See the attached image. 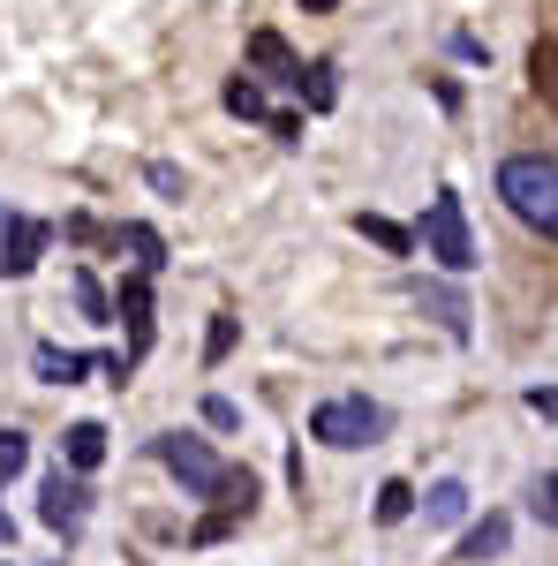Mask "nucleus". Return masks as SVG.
<instances>
[{
    "mask_svg": "<svg viewBox=\"0 0 558 566\" xmlns=\"http://www.w3.org/2000/svg\"><path fill=\"white\" fill-rule=\"evenodd\" d=\"M219 98H227V114H242V122H264V114H272V106H264V84H250V76H234Z\"/></svg>",
    "mask_w": 558,
    "mask_h": 566,
    "instance_id": "obj_16",
    "label": "nucleus"
},
{
    "mask_svg": "<svg viewBox=\"0 0 558 566\" xmlns=\"http://www.w3.org/2000/svg\"><path fill=\"white\" fill-rule=\"evenodd\" d=\"M423 258H438L445 272H468L475 264V242H468V212H461V197L453 189H438L423 212Z\"/></svg>",
    "mask_w": 558,
    "mask_h": 566,
    "instance_id": "obj_4",
    "label": "nucleus"
},
{
    "mask_svg": "<svg viewBox=\"0 0 558 566\" xmlns=\"http://www.w3.org/2000/svg\"><path fill=\"white\" fill-rule=\"evenodd\" d=\"M8 536H15V522H8V514H0V544H8Z\"/></svg>",
    "mask_w": 558,
    "mask_h": 566,
    "instance_id": "obj_29",
    "label": "nucleus"
},
{
    "mask_svg": "<svg viewBox=\"0 0 558 566\" xmlns=\"http://www.w3.org/2000/svg\"><path fill=\"white\" fill-rule=\"evenodd\" d=\"M76 310H84V317H106V295H98L91 272H76Z\"/></svg>",
    "mask_w": 558,
    "mask_h": 566,
    "instance_id": "obj_23",
    "label": "nucleus"
},
{
    "mask_svg": "<svg viewBox=\"0 0 558 566\" xmlns=\"http://www.w3.org/2000/svg\"><path fill=\"white\" fill-rule=\"evenodd\" d=\"M204 423H212V431H234V423H242V408H234L227 392H212V400H204Z\"/></svg>",
    "mask_w": 558,
    "mask_h": 566,
    "instance_id": "obj_22",
    "label": "nucleus"
},
{
    "mask_svg": "<svg viewBox=\"0 0 558 566\" xmlns=\"http://www.w3.org/2000/svg\"><path fill=\"white\" fill-rule=\"evenodd\" d=\"M528 69H536V91H544V98L558 106V39L536 45V61H528Z\"/></svg>",
    "mask_w": 558,
    "mask_h": 566,
    "instance_id": "obj_19",
    "label": "nucleus"
},
{
    "mask_svg": "<svg viewBox=\"0 0 558 566\" xmlns=\"http://www.w3.org/2000/svg\"><path fill=\"white\" fill-rule=\"evenodd\" d=\"M122 250H136V272H144V280L167 264V242H159V227H144V219H129V227H122Z\"/></svg>",
    "mask_w": 558,
    "mask_h": 566,
    "instance_id": "obj_14",
    "label": "nucleus"
},
{
    "mask_svg": "<svg viewBox=\"0 0 558 566\" xmlns=\"http://www.w3.org/2000/svg\"><path fill=\"white\" fill-rule=\"evenodd\" d=\"M151 189H159V197H181V167H167V159H151Z\"/></svg>",
    "mask_w": 558,
    "mask_h": 566,
    "instance_id": "obj_26",
    "label": "nucleus"
},
{
    "mask_svg": "<svg viewBox=\"0 0 558 566\" xmlns=\"http://www.w3.org/2000/svg\"><path fill=\"white\" fill-rule=\"evenodd\" d=\"M386 423L392 416L378 400H362V392H333V400L309 408V438H325V446H378Z\"/></svg>",
    "mask_w": 558,
    "mask_h": 566,
    "instance_id": "obj_3",
    "label": "nucleus"
},
{
    "mask_svg": "<svg viewBox=\"0 0 558 566\" xmlns=\"http://www.w3.org/2000/svg\"><path fill=\"white\" fill-rule=\"evenodd\" d=\"M0 566H8V559H0Z\"/></svg>",
    "mask_w": 558,
    "mask_h": 566,
    "instance_id": "obj_30",
    "label": "nucleus"
},
{
    "mask_svg": "<svg viewBox=\"0 0 558 566\" xmlns=\"http://www.w3.org/2000/svg\"><path fill=\"white\" fill-rule=\"evenodd\" d=\"M528 506H536V522H544V528H558V469L528 491Z\"/></svg>",
    "mask_w": 558,
    "mask_h": 566,
    "instance_id": "obj_21",
    "label": "nucleus"
},
{
    "mask_svg": "<svg viewBox=\"0 0 558 566\" xmlns=\"http://www.w3.org/2000/svg\"><path fill=\"white\" fill-rule=\"evenodd\" d=\"M250 61H257L264 76H280V84H302V61L287 53V39H280V31H257V39H250Z\"/></svg>",
    "mask_w": 558,
    "mask_h": 566,
    "instance_id": "obj_12",
    "label": "nucleus"
},
{
    "mask_svg": "<svg viewBox=\"0 0 558 566\" xmlns=\"http://www.w3.org/2000/svg\"><path fill=\"white\" fill-rule=\"evenodd\" d=\"M302 98H309V106H317V114H325V106H333V98H340V84H333V61H317V69H302Z\"/></svg>",
    "mask_w": 558,
    "mask_h": 566,
    "instance_id": "obj_17",
    "label": "nucleus"
},
{
    "mask_svg": "<svg viewBox=\"0 0 558 566\" xmlns=\"http://www.w3.org/2000/svg\"><path fill=\"white\" fill-rule=\"evenodd\" d=\"M84 514H91V491L76 476H61V469H53V476H45V491H39V522L53 528V536H76V528H84Z\"/></svg>",
    "mask_w": 558,
    "mask_h": 566,
    "instance_id": "obj_5",
    "label": "nucleus"
},
{
    "mask_svg": "<svg viewBox=\"0 0 558 566\" xmlns=\"http://www.w3.org/2000/svg\"><path fill=\"white\" fill-rule=\"evenodd\" d=\"M91 363H98V355H76V348H39V355H31V370H39L45 386H76Z\"/></svg>",
    "mask_w": 558,
    "mask_h": 566,
    "instance_id": "obj_13",
    "label": "nucleus"
},
{
    "mask_svg": "<svg viewBox=\"0 0 558 566\" xmlns=\"http://www.w3.org/2000/svg\"><path fill=\"white\" fill-rule=\"evenodd\" d=\"M106 317H129V355H122V370H129L136 355L151 348V280H144V272H136L129 287H122V303L106 310Z\"/></svg>",
    "mask_w": 558,
    "mask_h": 566,
    "instance_id": "obj_7",
    "label": "nucleus"
},
{
    "mask_svg": "<svg viewBox=\"0 0 558 566\" xmlns=\"http://www.w3.org/2000/svg\"><path fill=\"white\" fill-rule=\"evenodd\" d=\"M227 348H234V317H212V340H204V363H219Z\"/></svg>",
    "mask_w": 558,
    "mask_h": 566,
    "instance_id": "obj_24",
    "label": "nucleus"
},
{
    "mask_svg": "<svg viewBox=\"0 0 558 566\" xmlns=\"http://www.w3.org/2000/svg\"><path fill=\"white\" fill-rule=\"evenodd\" d=\"M264 122H272V136H280V144H302V122H295V114H264Z\"/></svg>",
    "mask_w": 558,
    "mask_h": 566,
    "instance_id": "obj_27",
    "label": "nucleus"
},
{
    "mask_svg": "<svg viewBox=\"0 0 558 566\" xmlns=\"http://www.w3.org/2000/svg\"><path fill=\"white\" fill-rule=\"evenodd\" d=\"M302 8H309V15H325V8H340V0H302Z\"/></svg>",
    "mask_w": 558,
    "mask_h": 566,
    "instance_id": "obj_28",
    "label": "nucleus"
},
{
    "mask_svg": "<svg viewBox=\"0 0 558 566\" xmlns=\"http://www.w3.org/2000/svg\"><path fill=\"white\" fill-rule=\"evenodd\" d=\"M408 514H415V483H400V476H392L386 483V491H378V522H408Z\"/></svg>",
    "mask_w": 558,
    "mask_h": 566,
    "instance_id": "obj_18",
    "label": "nucleus"
},
{
    "mask_svg": "<svg viewBox=\"0 0 558 566\" xmlns=\"http://www.w3.org/2000/svg\"><path fill=\"white\" fill-rule=\"evenodd\" d=\"M415 303H423L430 317H438V325L453 333V340H468V303H461L453 287H438V280H415Z\"/></svg>",
    "mask_w": 558,
    "mask_h": 566,
    "instance_id": "obj_10",
    "label": "nucleus"
},
{
    "mask_svg": "<svg viewBox=\"0 0 558 566\" xmlns=\"http://www.w3.org/2000/svg\"><path fill=\"white\" fill-rule=\"evenodd\" d=\"M415 506H423V522H430V528H453L461 514H468V483H461V476H438L423 499H415Z\"/></svg>",
    "mask_w": 558,
    "mask_h": 566,
    "instance_id": "obj_9",
    "label": "nucleus"
},
{
    "mask_svg": "<svg viewBox=\"0 0 558 566\" xmlns=\"http://www.w3.org/2000/svg\"><path fill=\"white\" fill-rule=\"evenodd\" d=\"M506 544H514V522H506V514H483V522H475L468 536H461V552H453V559H461V566L506 559Z\"/></svg>",
    "mask_w": 558,
    "mask_h": 566,
    "instance_id": "obj_8",
    "label": "nucleus"
},
{
    "mask_svg": "<svg viewBox=\"0 0 558 566\" xmlns=\"http://www.w3.org/2000/svg\"><path fill=\"white\" fill-rule=\"evenodd\" d=\"M61 461H69L76 476L98 469V461H106V431H98V423H69V431H61Z\"/></svg>",
    "mask_w": 558,
    "mask_h": 566,
    "instance_id": "obj_11",
    "label": "nucleus"
},
{
    "mask_svg": "<svg viewBox=\"0 0 558 566\" xmlns=\"http://www.w3.org/2000/svg\"><path fill=\"white\" fill-rule=\"evenodd\" d=\"M528 416H544V423H558V386H528Z\"/></svg>",
    "mask_w": 558,
    "mask_h": 566,
    "instance_id": "obj_25",
    "label": "nucleus"
},
{
    "mask_svg": "<svg viewBox=\"0 0 558 566\" xmlns=\"http://www.w3.org/2000/svg\"><path fill=\"white\" fill-rule=\"evenodd\" d=\"M355 227H362V234H370L378 250H392V258H408V250H415V234H408V227H392L386 212H362V219H355Z\"/></svg>",
    "mask_w": 558,
    "mask_h": 566,
    "instance_id": "obj_15",
    "label": "nucleus"
},
{
    "mask_svg": "<svg viewBox=\"0 0 558 566\" xmlns=\"http://www.w3.org/2000/svg\"><path fill=\"white\" fill-rule=\"evenodd\" d=\"M498 197H506V212H514L520 227H536L544 242H558V159L514 151V159L498 167Z\"/></svg>",
    "mask_w": 558,
    "mask_h": 566,
    "instance_id": "obj_2",
    "label": "nucleus"
},
{
    "mask_svg": "<svg viewBox=\"0 0 558 566\" xmlns=\"http://www.w3.org/2000/svg\"><path fill=\"white\" fill-rule=\"evenodd\" d=\"M23 461H31V438H23V431H0V483L23 476Z\"/></svg>",
    "mask_w": 558,
    "mask_h": 566,
    "instance_id": "obj_20",
    "label": "nucleus"
},
{
    "mask_svg": "<svg viewBox=\"0 0 558 566\" xmlns=\"http://www.w3.org/2000/svg\"><path fill=\"white\" fill-rule=\"evenodd\" d=\"M39 258H45V219H8V234H0V272L23 280V272H39Z\"/></svg>",
    "mask_w": 558,
    "mask_h": 566,
    "instance_id": "obj_6",
    "label": "nucleus"
},
{
    "mask_svg": "<svg viewBox=\"0 0 558 566\" xmlns=\"http://www.w3.org/2000/svg\"><path fill=\"white\" fill-rule=\"evenodd\" d=\"M159 461L181 476V491H189V499H219V514H227V522L257 506V476H250V469H227L204 438L167 431V438H159Z\"/></svg>",
    "mask_w": 558,
    "mask_h": 566,
    "instance_id": "obj_1",
    "label": "nucleus"
}]
</instances>
